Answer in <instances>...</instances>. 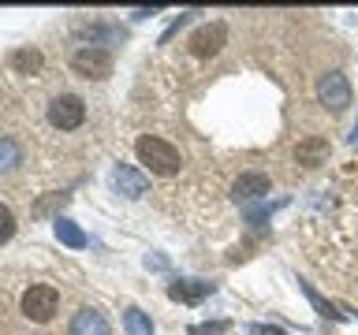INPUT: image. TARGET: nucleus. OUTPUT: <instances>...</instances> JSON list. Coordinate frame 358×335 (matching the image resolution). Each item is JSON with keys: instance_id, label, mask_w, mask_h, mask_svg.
Returning <instances> with one entry per match:
<instances>
[{"instance_id": "obj_2", "label": "nucleus", "mask_w": 358, "mask_h": 335, "mask_svg": "<svg viewBox=\"0 0 358 335\" xmlns=\"http://www.w3.org/2000/svg\"><path fill=\"white\" fill-rule=\"evenodd\" d=\"M56 306H60V290L49 287V283H34L27 295H22V313H27V320H34V324L52 320Z\"/></svg>"}, {"instance_id": "obj_9", "label": "nucleus", "mask_w": 358, "mask_h": 335, "mask_svg": "<svg viewBox=\"0 0 358 335\" xmlns=\"http://www.w3.org/2000/svg\"><path fill=\"white\" fill-rule=\"evenodd\" d=\"M213 283H206V279H176L172 287H168V298L172 302H183V306H198L201 298L213 295Z\"/></svg>"}, {"instance_id": "obj_21", "label": "nucleus", "mask_w": 358, "mask_h": 335, "mask_svg": "<svg viewBox=\"0 0 358 335\" xmlns=\"http://www.w3.org/2000/svg\"><path fill=\"white\" fill-rule=\"evenodd\" d=\"M351 142H358V123H355V131H351Z\"/></svg>"}, {"instance_id": "obj_12", "label": "nucleus", "mask_w": 358, "mask_h": 335, "mask_svg": "<svg viewBox=\"0 0 358 335\" xmlns=\"http://www.w3.org/2000/svg\"><path fill=\"white\" fill-rule=\"evenodd\" d=\"M52 231H56V239H60L64 246H71V250H83V246L90 242L86 231L78 228L75 220H67V216H56V220H52Z\"/></svg>"}, {"instance_id": "obj_1", "label": "nucleus", "mask_w": 358, "mask_h": 335, "mask_svg": "<svg viewBox=\"0 0 358 335\" xmlns=\"http://www.w3.org/2000/svg\"><path fill=\"white\" fill-rule=\"evenodd\" d=\"M134 153H138V161L150 168V175H176L179 168H183V156H179L176 145H168L164 138H153V134H142V138L134 142Z\"/></svg>"}, {"instance_id": "obj_7", "label": "nucleus", "mask_w": 358, "mask_h": 335, "mask_svg": "<svg viewBox=\"0 0 358 335\" xmlns=\"http://www.w3.org/2000/svg\"><path fill=\"white\" fill-rule=\"evenodd\" d=\"M268 175L265 172H243L239 179L231 183V198L235 201H262V198H268Z\"/></svg>"}, {"instance_id": "obj_18", "label": "nucleus", "mask_w": 358, "mask_h": 335, "mask_svg": "<svg viewBox=\"0 0 358 335\" xmlns=\"http://www.w3.org/2000/svg\"><path fill=\"white\" fill-rule=\"evenodd\" d=\"M11 234H15V216H11L8 205H0V246L11 242Z\"/></svg>"}, {"instance_id": "obj_4", "label": "nucleus", "mask_w": 358, "mask_h": 335, "mask_svg": "<svg viewBox=\"0 0 358 335\" xmlns=\"http://www.w3.org/2000/svg\"><path fill=\"white\" fill-rule=\"evenodd\" d=\"M83 119H86V105H83V97H75V94H60V97H52V105H49V123H52V127H60V131H75V127H83Z\"/></svg>"}, {"instance_id": "obj_17", "label": "nucleus", "mask_w": 358, "mask_h": 335, "mask_svg": "<svg viewBox=\"0 0 358 335\" xmlns=\"http://www.w3.org/2000/svg\"><path fill=\"white\" fill-rule=\"evenodd\" d=\"M299 287L306 290V298L313 302V306H317V313H321V317H332V320H340V317H343V313H336V309H332L329 302H324V298H321V295H317V290H313L310 283H302V279H299Z\"/></svg>"}, {"instance_id": "obj_14", "label": "nucleus", "mask_w": 358, "mask_h": 335, "mask_svg": "<svg viewBox=\"0 0 358 335\" xmlns=\"http://www.w3.org/2000/svg\"><path fill=\"white\" fill-rule=\"evenodd\" d=\"M123 332L127 335H153V320L145 317L142 309H123Z\"/></svg>"}, {"instance_id": "obj_10", "label": "nucleus", "mask_w": 358, "mask_h": 335, "mask_svg": "<svg viewBox=\"0 0 358 335\" xmlns=\"http://www.w3.org/2000/svg\"><path fill=\"white\" fill-rule=\"evenodd\" d=\"M71 335H112V328H108L105 313L86 306V309H78L71 317Z\"/></svg>"}, {"instance_id": "obj_20", "label": "nucleus", "mask_w": 358, "mask_h": 335, "mask_svg": "<svg viewBox=\"0 0 358 335\" xmlns=\"http://www.w3.org/2000/svg\"><path fill=\"white\" fill-rule=\"evenodd\" d=\"M250 335H287V332L276 328V324H250Z\"/></svg>"}, {"instance_id": "obj_3", "label": "nucleus", "mask_w": 358, "mask_h": 335, "mask_svg": "<svg viewBox=\"0 0 358 335\" xmlns=\"http://www.w3.org/2000/svg\"><path fill=\"white\" fill-rule=\"evenodd\" d=\"M71 71L83 75V78H94V82H101V78L112 75V52H108V49H97V45L78 49V52L71 56Z\"/></svg>"}, {"instance_id": "obj_5", "label": "nucleus", "mask_w": 358, "mask_h": 335, "mask_svg": "<svg viewBox=\"0 0 358 335\" xmlns=\"http://www.w3.org/2000/svg\"><path fill=\"white\" fill-rule=\"evenodd\" d=\"M317 100L329 112H343L351 105V82H347V75H340V71L321 75L317 78Z\"/></svg>"}, {"instance_id": "obj_6", "label": "nucleus", "mask_w": 358, "mask_h": 335, "mask_svg": "<svg viewBox=\"0 0 358 335\" xmlns=\"http://www.w3.org/2000/svg\"><path fill=\"white\" fill-rule=\"evenodd\" d=\"M224 41H228V27H224V22H206V27H198L190 34L187 45L198 60H209V56H217L224 49Z\"/></svg>"}, {"instance_id": "obj_8", "label": "nucleus", "mask_w": 358, "mask_h": 335, "mask_svg": "<svg viewBox=\"0 0 358 335\" xmlns=\"http://www.w3.org/2000/svg\"><path fill=\"white\" fill-rule=\"evenodd\" d=\"M112 186H116L123 198H142L145 186H150V179H145V172H138V168H131V164H116L112 168Z\"/></svg>"}, {"instance_id": "obj_16", "label": "nucleus", "mask_w": 358, "mask_h": 335, "mask_svg": "<svg viewBox=\"0 0 358 335\" xmlns=\"http://www.w3.org/2000/svg\"><path fill=\"white\" fill-rule=\"evenodd\" d=\"M67 201H71L67 194H45L38 205H34V216H49V212H56V216H60V209L67 205Z\"/></svg>"}, {"instance_id": "obj_11", "label": "nucleus", "mask_w": 358, "mask_h": 335, "mask_svg": "<svg viewBox=\"0 0 358 335\" xmlns=\"http://www.w3.org/2000/svg\"><path fill=\"white\" fill-rule=\"evenodd\" d=\"M329 153H332V145L329 138H306V142H299V149H295V161L302 168H317L329 161Z\"/></svg>"}, {"instance_id": "obj_15", "label": "nucleus", "mask_w": 358, "mask_h": 335, "mask_svg": "<svg viewBox=\"0 0 358 335\" xmlns=\"http://www.w3.org/2000/svg\"><path fill=\"white\" fill-rule=\"evenodd\" d=\"M19 164H22V145L15 138H0V172H11Z\"/></svg>"}, {"instance_id": "obj_19", "label": "nucleus", "mask_w": 358, "mask_h": 335, "mask_svg": "<svg viewBox=\"0 0 358 335\" xmlns=\"http://www.w3.org/2000/svg\"><path fill=\"white\" fill-rule=\"evenodd\" d=\"M228 328H231L228 320H209V324H194L190 335H217V332H228Z\"/></svg>"}, {"instance_id": "obj_13", "label": "nucleus", "mask_w": 358, "mask_h": 335, "mask_svg": "<svg viewBox=\"0 0 358 335\" xmlns=\"http://www.w3.org/2000/svg\"><path fill=\"white\" fill-rule=\"evenodd\" d=\"M11 67H15L19 75H38L45 67V56L38 49H19V52H11Z\"/></svg>"}]
</instances>
